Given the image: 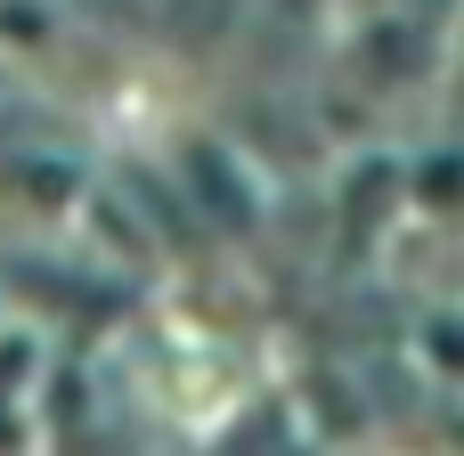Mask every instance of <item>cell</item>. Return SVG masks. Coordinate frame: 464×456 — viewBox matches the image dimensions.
<instances>
[{
	"instance_id": "obj_1",
	"label": "cell",
	"mask_w": 464,
	"mask_h": 456,
	"mask_svg": "<svg viewBox=\"0 0 464 456\" xmlns=\"http://www.w3.org/2000/svg\"><path fill=\"white\" fill-rule=\"evenodd\" d=\"M400 204L424 220H464V147H424L400 179Z\"/></svg>"
},
{
	"instance_id": "obj_2",
	"label": "cell",
	"mask_w": 464,
	"mask_h": 456,
	"mask_svg": "<svg viewBox=\"0 0 464 456\" xmlns=\"http://www.w3.org/2000/svg\"><path fill=\"white\" fill-rule=\"evenodd\" d=\"M16 326V302H8V277H0V335Z\"/></svg>"
}]
</instances>
